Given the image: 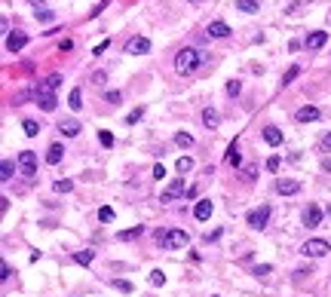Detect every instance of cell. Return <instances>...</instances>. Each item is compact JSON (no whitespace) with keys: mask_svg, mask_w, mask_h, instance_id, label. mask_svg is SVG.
<instances>
[{"mask_svg":"<svg viewBox=\"0 0 331 297\" xmlns=\"http://www.w3.org/2000/svg\"><path fill=\"white\" fill-rule=\"evenodd\" d=\"M215 297H218V294H215Z\"/></svg>","mask_w":331,"mask_h":297,"instance_id":"f5cc1de1","label":"cell"},{"mask_svg":"<svg viewBox=\"0 0 331 297\" xmlns=\"http://www.w3.org/2000/svg\"><path fill=\"white\" fill-rule=\"evenodd\" d=\"M190 169H193V156H181V159H178V172H181V175H187Z\"/></svg>","mask_w":331,"mask_h":297,"instance_id":"f546056e","label":"cell"},{"mask_svg":"<svg viewBox=\"0 0 331 297\" xmlns=\"http://www.w3.org/2000/svg\"><path fill=\"white\" fill-rule=\"evenodd\" d=\"M62 159H65V147H62V144H52L49 150H46V163H49V166H59Z\"/></svg>","mask_w":331,"mask_h":297,"instance_id":"ac0fdd59","label":"cell"},{"mask_svg":"<svg viewBox=\"0 0 331 297\" xmlns=\"http://www.w3.org/2000/svg\"><path fill=\"white\" fill-rule=\"evenodd\" d=\"M264 141H267L270 147H276V144H282V132L276 129V126H267V129H264Z\"/></svg>","mask_w":331,"mask_h":297,"instance_id":"d6986e66","label":"cell"},{"mask_svg":"<svg viewBox=\"0 0 331 297\" xmlns=\"http://www.w3.org/2000/svg\"><path fill=\"white\" fill-rule=\"evenodd\" d=\"M52 187H55V193H71V190H74V181H67V178H65V181H55Z\"/></svg>","mask_w":331,"mask_h":297,"instance_id":"4dcf8cb0","label":"cell"},{"mask_svg":"<svg viewBox=\"0 0 331 297\" xmlns=\"http://www.w3.org/2000/svg\"><path fill=\"white\" fill-rule=\"evenodd\" d=\"M151 285H166V273L163 270H151Z\"/></svg>","mask_w":331,"mask_h":297,"instance_id":"d6a6232c","label":"cell"},{"mask_svg":"<svg viewBox=\"0 0 331 297\" xmlns=\"http://www.w3.org/2000/svg\"><path fill=\"white\" fill-rule=\"evenodd\" d=\"M218 236H221V230H212V233H205V242H215Z\"/></svg>","mask_w":331,"mask_h":297,"instance_id":"7dc6e473","label":"cell"},{"mask_svg":"<svg viewBox=\"0 0 331 297\" xmlns=\"http://www.w3.org/2000/svg\"><path fill=\"white\" fill-rule=\"evenodd\" d=\"M328 214H331V202H328Z\"/></svg>","mask_w":331,"mask_h":297,"instance_id":"f907efd6","label":"cell"},{"mask_svg":"<svg viewBox=\"0 0 331 297\" xmlns=\"http://www.w3.org/2000/svg\"><path fill=\"white\" fill-rule=\"evenodd\" d=\"M98 141H101V147H113V135L110 132H98Z\"/></svg>","mask_w":331,"mask_h":297,"instance_id":"74e56055","label":"cell"},{"mask_svg":"<svg viewBox=\"0 0 331 297\" xmlns=\"http://www.w3.org/2000/svg\"><path fill=\"white\" fill-rule=\"evenodd\" d=\"M141 233H144V227H132V230H120L117 239H120V242H132V239H138Z\"/></svg>","mask_w":331,"mask_h":297,"instance_id":"7402d4cb","label":"cell"},{"mask_svg":"<svg viewBox=\"0 0 331 297\" xmlns=\"http://www.w3.org/2000/svg\"><path fill=\"white\" fill-rule=\"evenodd\" d=\"M298 74H301V67H298V64H291V67H288V74L282 77V86H288V83H291V80L298 77Z\"/></svg>","mask_w":331,"mask_h":297,"instance_id":"836d02e7","label":"cell"},{"mask_svg":"<svg viewBox=\"0 0 331 297\" xmlns=\"http://www.w3.org/2000/svg\"><path fill=\"white\" fill-rule=\"evenodd\" d=\"M43 89H49V92H55V89H59L62 86V74H49L46 80H43V83H40Z\"/></svg>","mask_w":331,"mask_h":297,"instance_id":"cb8c5ba5","label":"cell"},{"mask_svg":"<svg viewBox=\"0 0 331 297\" xmlns=\"http://www.w3.org/2000/svg\"><path fill=\"white\" fill-rule=\"evenodd\" d=\"M294 120H298V123H313V120H319V107L307 105V107H301L298 113H294Z\"/></svg>","mask_w":331,"mask_h":297,"instance_id":"2e32d148","label":"cell"},{"mask_svg":"<svg viewBox=\"0 0 331 297\" xmlns=\"http://www.w3.org/2000/svg\"><path fill=\"white\" fill-rule=\"evenodd\" d=\"M105 49H108V40H101V43H98V46L92 49V55H101V52H105Z\"/></svg>","mask_w":331,"mask_h":297,"instance_id":"bcb514c9","label":"cell"},{"mask_svg":"<svg viewBox=\"0 0 331 297\" xmlns=\"http://www.w3.org/2000/svg\"><path fill=\"white\" fill-rule=\"evenodd\" d=\"M273 273V267L270 264H261V267H255V276H270Z\"/></svg>","mask_w":331,"mask_h":297,"instance_id":"60d3db41","label":"cell"},{"mask_svg":"<svg viewBox=\"0 0 331 297\" xmlns=\"http://www.w3.org/2000/svg\"><path fill=\"white\" fill-rule=\"evenodd\" d=\"M154 178H159V181L166 178V166H163V163H156V166H154Z\"/></svg>","mask_w":331,"mask_h":297,"instance_id":"b9f144b4","label":"cell"},{"mask_svg":"<svg viewBox=\"0 0 331 297\" xmlns=\"http://www.w3.org/2000/svg\"><path fill=\"white\" fill-rule=\"evenodd\" d=\"M19 169L28 178H34V175H37V153H34V150H22L19 153Z\"/></svg>","mask_w":331,"mask_h":297,"instance_id":"5b68a950","label":"cell"},{"mask_svg":"<svg viewBox=\"0 0 331 297\" xmlns=\"http://www.w3.org/2000/svg\"><path fill=\"white\" fill-rule=\"evenodd\" d=\"M37 105L46 110V113H52L55 107H59V101H55V92H49V89H43V86H37Z\"/></svg>","mask_w":331,"mask_h":297,"instance_id":"8992f818","label":"cell"},{"mask_svg":"<svg viewBox=\"0 0 331 297\" xmlns=\"http://www.w3.org/2000/svg\"><path fill=\"white\" fill-rule=\"evenodd\" d=\"M239 163H243V156H239V144L230 141V147H227V166H236L239 169Z\"/></svg>","mask_w":331,"mask_h":297,"instance_id":"ffe728a7","label":"cell"},{"mask_svg":"<svg viewBox=\"0 0 331 297\" xmlns=\"http://www.w3.org/2000/svg\"><path fill=\"white\" fill-rule=\"evenodd\" d=\"M279 166H282V156H270L267 159V172H279Z\"/></svg>","mask_w":331,"mask_h":297,"instance_id":"8d00e7d4","label":"cell"},{"mask_svg":"<svg viewBox=\"0 0 331 297\" xmlns=\"http://www.w3.org/2000/svg\"><path fill=\"white\" fill-rule=\"evenodd\" d=\"M258 175V166H245V181H255Z\"/></svg>","mask_w":331,"mask_h":297,"instance_id":"ee69618b","label":"cell"},{"mask_svg":"<svg viewBox=\"0 0 331 297\" xmlns=\"http://www.w3.org/2000/svg\"><path fill=\"white\" fill-rule=\"evenodd\" d=\"M141 117H144V107H138V110H132L129 117H126V123H138Z\"/></svg>","mask_w":331,"mask_h":297,"instance_id":"ab89813d","label":"cell"},{"mask_svg":"<svg viewBox=\"0 0 331 297\" xmlns=\"http://www.w3.org/2000/svg\"><path fill=\"white\" fill-rule=\"evenodd\" d=\"M71 49H74V40H67V37H65V40L59 43V52H71Z\"/></svg>","mask_w":331,"mask_h":297,"instance_id":"7bdbcfd3","label":"cell"},{"mask_svg":"<svg viewBox=\"0 0 331 297\" xmlns=\"http://www.w3.org/2000/svg\"><path fill=\"white\" fill-rule=\"evenodd\" d=\"M25 43H28V34H22V31L9 34V37H6V52H19V49H25Z\"/></svg>","mask_w":331,"mask_h":297,"instance_id":"9c48e42d","label":"cell"},{"mask_svg":"<svg viewBox=\"0 0 331 297\" xmlns=\"http://www.w3.org/2000/svg\"><path fill=\"white\" fill-rule=\"evenodd\" d=\"M328 251H331V245L325 242V239H310V242H304L301 255H304V257H325Z\"/></svg>","mask_w":331,"mask_h":297,"instance_id":"3957f363","label":"cell"},{"mask_svg":"<svg viewBox=\"0 0 331 297\" xmlns=\"http://www.w3.org/2000/svg\"><path fill=\"white\" fill-rule=\"evenodd\" d=\"M236 9L252 16V13H258V9H261V3H258V0H236Z\"/></svg>","mask_w":331,"mask_h":297,"instance_id":"44dd1931","label":"cell"},{"mask_svg":"<svg viewBox=\"0 0 331 297\" xmlns=\"http://www.w3.org/2000/svg\"><path fill=\"white\" fill-rule=\"evenodd\" d=\"M175 144H178V147H193V135H187V132H175Z\"/></svg>","mask_w":331,"mask_h":297,"instance_id":"4316f807","label":"cell"},{"mask_svg":"<svg viewBox=\"0 0 331 297\" xmlns=\"http://www.w3.org/2000/svg\"><path fill=\"white\" fill-rule=\"evenodd\" d=\"M205 62V55L199 52V49H193V46H184V49H178V55H175V71L181 74V77H187V74H193L197 67Z\"/></svg>","mask_w":331,"mask_h":297,"instance_id":"6da1fadb","label":"cell"},{"mask_svg":"<svg viewBox=\"0 0 331 297\" xmlns=\"http://www.w3.org/2000/svg\"><path fill=\"white\" fill-rule=\"evenodd\" d=\"M212 209H215L212 199H199L197 209H193V218H197V221H209L212 218Z\"/></svg>","mask_w":331,"mask_h":297,"instance_id":"7c38bea8","label":"cell"},{"mask_svg":"<svg viewBox=\"0 0 331 297\" xmlns=\"http://www.w3.org/2000/svg\"><path fill=\"white\" fill-rule=\"evenodd\" d=\"M113 288L123 291V294H129V291H132V282H126V279H113Z\"/></svg>","mask_w":331,"mask_h":297,"instance_id":"e575fe53","label":"cell"},{"mask_svg":"<svg viewBox=\"0 0 331 297\" xmlns=\"http://www.w3.org/2000/svg\"><path fill=\"white\" fill-rule=\"evenodd\" d=\"M34 19H37V21H52L55 19V13H52V9H34Z\"/></svg>","mask_w":331,"mask_h":297,"instance_id":"f1b7e54d","label":"cell"},{"mask_svg":"<svg viewBox=\"0 0 331 297\" xmlns=\"http://www.w3.org/2000/svg\"><path fill=\"white\" fill-rule=\"evenodd\" d=\"M13 159H3V166H0V181H9V178H13Z\"/></svg>","mask_w":331,"mask_h":297,"instance_id":"484cf974","label":"cell"},{"mask_svg":"<svg viewBox=\"0 0 331 297\" xmlns=\"http://www.w3.org/2000/svg\"><path fill=\"white\" fill-rule=\"evenodd\" d=\"M105 80H108L105 71H95V74H92V83H95V86H105Z\"/></svg>","mask_w":331,"mask_h":297,"instance_id":"f35d334b","label":"cell"},{"mask_svg":"<svg viewBox=\"0 0 331 297\" xmlns=\"http://www.w3.org/2000/svg\"><path fill=\"white\" fill-rule=\"evenodd\" d=\"M322 147H325V150H331V132L325 135V141H322Z\"/></svg>","mask_w":331,"mask_h":297,"instance_id":"c3c4849f","label":"cell"},{"mask_svg":"<svg viewBox=\"0 0 331 297\" xmlns=\"http://www.w3.org/2000/svg\"><path fill=\"white\" fill-rule=\"evenodd\" d=\"M159 245L163 248H184L187 245V233L184 230H169V233H159Z\"/></svg>","mask_w":331,"mask_h":297,"instance_id":"7a4b0ae2","label":"cell"},{"mask_svg":"<svg viewBox=\"0 0 331 297\" xmlns=\"http://www.w3.org/2000/svg\"><path fill=\"white\" fill-rule=\"evenodd\" d=\"M28 3H34V6H40V3H43V0H28Z\"/></svg>","mask_w":331,"mask_h":297,"instance_id":"681fc988","label":"cell"},{"mask_svg":"<svg viewBox=\"0 0 331 297\" xmlns=\"http://www.w3.org/2000/svg\"><path fill=\"white\" fill-rule=\"evenodd\" d=\"M205 34H209V37H230V25H227V21H212L209 28H205Z\"/></svg>","mask_w":331,"mask_h":297,"instance_id":"4fadbf2b","label":"cell"},{"mask_svg":"<svg viewBox=\"0 0 331 297\" xmlns=\"http://www.w3.org/2000/svg\"><path fill=\"white\" fill-rule=\"evenodd\" d=\"M304 224L307 227H319L322 224V209H319V205H307L304 209Z\"/></svg>","mask_w":331,"mask_h":297,"instance_id":"30bf717a","label":"cell"},{"mask_svg":"<svg viewBox=\"0 0 331 297\" xmlns=\"http://www.w3.org/2000/svg\"><path fill=\"white\" fill-rule=\"evenodd\" d=\"M181 193H184V178H175L172 184H169V187L163 190V202H172V199H178Z\"/></svg>","mask_w":331,"mask_h":297,"instance_id":"ba28073f","label":"cell"},{"mask_svg":"<svg viewBox=\"0 0 331 297\" xmlns=\"http://www.w3.org/2000/svg\"><path fill=\"white\" fill-rule=\"evenodd\" d=\"M67 107H71V110L83 107V92H80V89H71V95H67Z\"/></svg>","mask_w":331,"mask_h":297,"instance_id":"603a6c76","label":"cell"},{"mask_svg":"<svg viewBox=\"0 0 331 297\" xmlns=\"http://www.w3.org/2000/svg\"><path fill=\"white\" fill-rule=\"evenodd\" d=\"M202 123H205V129H218V126H221V113L215 107H205L202 110Z\"/></svg>","mask_w":331,"mask_h":297,"instance_id":"9a60e30c","label":"cell"},{"mask_svg":"<svg viewBox=\"0 0 331 297\" xmlns=\"http://www.w3.org/2000/svg\"><path fill=\"white\" fill-rule=\"evenodd\" d=\"M190 3H199V0H190Z\"/></svg>","mask_w":331,"mask_h":297,"instance_id":"816d5d0a","label":"cell"},{"mask_svg":"<svg viewBox=\"0 0 331 297\" xmlns=\"http://www.w3.org/2000/svg\"><path fill=\"white\" fill-rule=\"evenodd\" d=\"M105 98H108V105H120V98H123V95H120V92H108Z\"/></svg>","mask_w":331,"mask_h":297,"instance_id":"f6af8a7d","label":"cell"},{"mask_svg":"<svg viewBox=\"0 0 331 297\" xmlns=\"http://www.w3.org/2000/svg\"><path fill=\"white\" fill-rule=\"evenodd\" d=\"M276 190L282 193V196H291V193L301 190V181H294V178H279V181H276Z\"/></svg>","mask_w":331,"mask_h":297,"instance_id":"8fae6325","label":"cell"},{"mask_svg":"<svg viewBox=\"0 0 331 297\" xmlns=\"http://www.w3.org/2000/svg\"><path fill=\"white\" fill-rule=\"evenodd\" d=\"M248 227H255V230H264L267 227V221H270V205H261V209H255V212H248Z\"/></svg>","mask_w":331,"mask_h":297,"instance_id":"277c9868","label":"cell"},{"mask_svg":"<svg viewBox=\"0 0 331 297\" xmlns=\"http://www.w3.org/2000/svg\"><path fill=\"white\" fill-rule=\"evenodd\" d=\"M144 52H151V40L147 37H132L126 43V55H144Z\"/></svg>","mask_w":331,"mask_h":297,"instance_id":"52a82bcc","label":"cell"},{"mask_svg":"<svg viewBox=\"0 0 331 297\" xmlns=\"http://www.w3.org/2000/svg\"><path fill=\"white\" fill-rule=\"evenodd\" d=\"M59 132L65 135V138H74V135H80V123L77 120H62L59 123Z\"/></svg>","mask_w":331,"mask_h":297,"instance_id":"e0dca14e","label":"cell"},{"mask_svg":"<svg viewBox=\"0 0 331 297\" xmlns=\"http://www.w3.org/2000/svg\"><path fill=\"white\" fill-rule=\"evenodd\" d=\"M74 260H77V264H83V267H89L95 260V251H74Z\"/></svg>","mask_w":331,"mask_h":297,"instance_id":"d4e9b609","label":"cell"},{"mask_svg":"<svg viewBox=\"0 0 331 297\" xmlns=\"http://www.w3.org/2000/svg\"><path fill=\"white\" fill-rule=\"evenodd\" d=\"M22 129H25V135H28V138H34V135H40V126L34 123V120H25V123H22Z\"/></svg>","mask_w":331,"mask_h":297,"instance_id":"83f0119b","label":"cell"},{"mask_svg":"<svg viewBox=\"0 0 331 297\" xmlns=\"http://www.w3.org/2000/svg\"><path fill=\"white\" fill-rule=\"evenodd\" d=\"M98 221H101V224L113 221V209H110V205H101V209H98Z\"/></svg>","mask_w":331,"mask_h":297,"instance_id":"1f68e13d","label":"cell"},{"mask_svg":"<svg viewBox=\"0 0 331 297\" xmlns=\"http://www.w3.org/2000/svg\"><path fill=\"white\" fill-rule=\"evenodd\" d=\"M325 43H328V31H313L307 37V49H322Z\"/></svg>","mask_w":331,"mask_h":297,"instance_id":"5bb4252c","label":"cell"},{"mask_svg":"<svg viewBox=\"0 0 331 297\" xmlns=\"http://www.w3.org/2000/svg\"><path fill=\"white\" fill-rule=\"evenodd\" d=\"M243 92V83H239V80H230V83H227V95H239Z\"/></svg>","mask_w":331,"mask_h":297,"instance_id":"d590c367","label":"cell"}]
</instances>
